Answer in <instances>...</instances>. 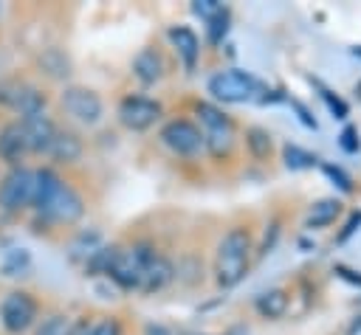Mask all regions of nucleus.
Returning a JSON list of instances; mask_svg holds the SVG:
<instances>
[{"label": "nucleus", "instance_id": "7", "mask_svg": "<svg viewBox=\"0 0 361 335\" xmlns=\"http://www.w3.org/2000/svg\"><path fill=\"white\" fill-rule=\"evenodd\" d=\"M37 312H39V304L31 293L25 290H11L3 301H0V324L6 332L11 335H20L25 332L34 321H37Z\"/></svg>", "mask_w": 361, "mask_h": 335}, {"label": "nucleus", "instance_id": "24", "mask_svg": "<svg viewBox=\"0 0 361 335\" xmlns=\"http://www.w3.org/2000/svg\"><path fill=\"white\" fill-rule=\"evenodd\" d=\"M313 84H316V90H319V96H322V101L327 104V110L333 113V118H338V121H344L347 115H350V107H347V101L341 99V96H336L330 87H324L322 82H316L313 79Z\"/></svg>", "mask_w": 361, "mask_h": 335}, {"label": "nucleus", "instance_id": "34", "mask_svg": "<svg viewBox=\"0 0 361 335\" xmlns=\"http://www.w3.org/2000/svg\"><path fill=\"white\" fill-rule=\"evenodd\" d=\"M333 273H336L338 279H344V282H350V284H358V287H361V273H358V270H353V267H347V265H336V267H333Z\"/></svg>", "mask_w": 361, "mask_h": 335}, {"label": "nucleus", "instance_id": "3", "mask_svg": "<svg viewBox=\"0 0 361 335\" xmlns=\"http://www.w3.org/2000/svg\"><path fill=\"white\" fill-rule=\"evenodd\" d=\"M206 90L212 93L214 101H223V104H243V101H251L257 99V93L262 90V84L248 73V70H237V68H228V70H217Z\"/></svg>", "mask_w": 361, "mask_h": 335}, {"label": "nucleus", "instance_id": "19", "mask_svg": "<svg viewBox=\"0 0 361 335\" xmlns=\"http://www.w3.org/2000/svg\"><path fill=\"white\" fill-rule=\"evenodd\" d=\"M243 141H245V152H248L254 160H259V163L271 160L274 138H271V132H268L265 127H257V124H254V127H245Z\"/></svg>", "mask_w": 361, "mask_h": 335}, {"label": "nucleus", "instance_id": "9", "mask_svg": "<svg viewBox=\"0 0 361 335\" xmlns=\"http://www.w3.org/2000/svg\"><path fill=\"white\" fill-rule=\"evenodd\" d=\"M39 214L45 217V220H51V222H56V225H73L76 220H82V214H85V200H82V194L73 189V186H68L65 180L54 189V194L45 200V206L39 208Z\"/></svg>", "mask_w": 361, "mask_h": 335}, {"label": "nucleus", "instance_id": "17", "mask_svg": "<svg viewBox=\"0 0 361 335\" xmlns=\"http://www.w3.org/2000/svg\"><path fill=\"white\" fill-rule=\"evenodd\" d=\"M288 307H290V296H288V290H285V287L262 290V293L254 298V310H257L262 318H268V321L282 318V315L288 312Z\"/></svg>", "mask_w": 361, "mask_h": 335}, {"label": "nucleus", "instance_id": "11", "mask_svg": "<svg viewBox=\"0 0 361 335\" xmlns=\"http://www.w3.org/2000/svg\"><path fill=\"white\" fill-rule=\"evenodd\" d=\"M166 37H169V42H172L178 59L183 62V70H186V73H195L197 59H200V37H197L189 25H169Z\"/></svg>", "mask_w": 361, "mask_h": 335}, {"label": "nucleus", "instance_id": "36", "mask_svg": "<svg viewBox=\"0 0 361 335\" xmlns=\"http://www.w3.org/2000/svg\"><path fill=\"white\" fill-rule=\"evenodd\" d=\"M144 335H172V332H169L164 324H147V327H144Z\"/></svg>", "mask_w": 361, "mask_h": 335}, {"label": "nucleus", "instance_id": "20", "mask_svg": "<svg viewBox=\"0 0 361 335\" xmlns=\"http://www.w3.org/2000/svg\"><path fill=\"white\" fill-rule=\"evenodd\" d=\"M37 62L45 70V76H51V79H68L71 76V59L62 48H45Z\"/></svg>", "mask_w": 361, "mask_h": 335}, {"label": "nucleus", "instance_id": "4", "mask_svg": "<svg viewBox=\"0 0 361 335\" xmlns=\"http://www.w3.org/2000/svg\"><path fill=\"white\" fill-rule=\"evenodd\" d=\"M152 253H155V248L149 242H133L130 248L118 245V253H116V259L107 270V279L116 282L121 290H138L144 265L149 262Z\"/></svg>", "mask_w": 361, "mask_h": 335}, {"label": "nucleus", "instance_id": "31", "mask_svg": "<svg viewBox=\"0 0 361 335\" xmlns=\"http://www.w3.org/2000/svg\"><path fill=\"white\" fill-rule=\"evenodd\" d=\"M358 228H361V211H353V214L347 217L344 228H341V231L336 234V242H347V239H350V236H353V234H355Z\"/></svg>", "mask_w": 361, "mask_h": 335}, {"label": "nucleus", "instance_id": "37", "mask_svg": "<svg viewBox=\"0 0 361 335\" xmlns=\"http://www.w3.org/2000/svg\"><path fill=\"white\" fill-rule=\"evenodd\" d=\"M350 51H353V56H358V59H361V45H353Z\"/></svg>", "mask_w": 361, "mask_h": 335}, {"label": "nucleus", "instance_id": "30", "mask_svg": "<svg viewBox=\"0 0 361 335\" xmlns=\"http://www.w3.org/2000/svg\"><path fill=\"white\" fill-rule=\"evenodd\" d=\"M217 11H223V3H217V0H195L192 3V14L200 17L203 23H209Z\"/></svg>", "mask_w": 361, "mask_h": 335}, {"label": "nucleus", "instance_id": "18", "mask_svg": "<svg viewBox=\"0 0 361 335\" xmlns=\"http://www.w3.org/2000/svg\"><path fill=\"white\" fill-rule=\"evenodd\" d=\"M28 152V141H25V132H23V124L20 121H11L0 129V158L6 160H20L23 155Z\"/></svg>", "mask_w": 361, "mask_h": 335}, {"label": "nucleus", "instance_id": "14", "mask_svg": "<svg viewBox=\"0 0 361 335\" xmlns=\"http://www.w3.org/2000/svg\"><path fill=\"white\" fill-rule=\"evenodd\" d=\"M164 70H166L164 56H161L155 48H141V51L135 53V59H133V76H135L144 87H149V84L161 82Z\"/></svg>", "mask_w": 361, "mask_h": 335}, {"label": "nucleus", "instance_id": "28", "mask_svg": "<svg viewBox=\"0 0 361 335\" xmlns=\"http://www.w3.org/2000/svg\"><path fill=\"white\" fill-rule=\"evenodd\" d=\"M338 146H341V152H347V155H355L358 149H361V135H358V127H353V124H347L341 132H338Z\"/></svg>", "mask_w": 361, "mask_h": 335}, {"label": "nucleus", "instance_id": "27", "mask_svg": "<svg viewBox=\"0 0 361 335\" xmlns=\"http://www.w3.org/2000/svg\"><path fill=\"white\" fill-rule=\"evenodd\" d=\"M322 172L333 180V186H338L344 194H350V191H355V183H353V177L341 169V166H336V163H322Z\"/></svg>", "mask_w": 361, "mask_h": 335}, {"label": "nucleus", "instance_id": "13", "mask_svg": "<svg viewBox=\"0 0 361 335\" xmlns=\"http://www.w3.org/2000/svg\"><path fill=\"white\" fill-rule=\"evenodd\" d=\"M20 124H23L25 141H28V152H48V146L56 135V124L45 113L25 115V118H20Z\"/></svg>", "mask_w": 361, "mask_h": 335}, {"label": "nucleus", "instance_id": "15", "mask_svg": "<svg viewBox=\"0 0 361 335\" xmlns=\"http://www.w3.org/2000/svg\"><path fill=\"white\" fill-rule=\"evenodd\" d=\"M341 200L338 197H322L316 203H310L307 214H305V228L307 231H322L327 225H333L341 217Z\"/></svg>", "mask_w": 361, "mask_h": 335}, {"label": "nucleus", "instance_id": "35", "mask_svg": "<svg viewBox=\"0 0 361 335\" xmlns=\"http://www.w3.org/2000/svg\"><path fill=\"white\" fill-rule=\"evenodd\" d=\"M93 324H96V321H90L87 315H85V318H76V321L68 327V335H90V332H93Z\"/></svg>", "mask_w": 361, "mask_h": 335}, {"label": "nucleus", "instance_id": "33", "mask_svg": "<svg viewBox=\"0 0 361 335\" xmlns=\"http://www.w3.org/2000/svg\"><path fill=\"white\" fill-rule=\"evenodd\" d=\"M285 101H290V107H293V110L299 113V121H302L305 127H310V129H316V118L310 115V110H307V107H305L302 101H296V99H288V96H285Z\"/></svg>", "mask_w": 361, "mask_h": 335}, {"label": "nucleus", "instance_id": "29", "mask_svg": "<svg viewBox=\"0 0 361 335\" xmlns=\"http://www.w3.org/2000/svg\"><path fill=\"white\" fill-rule=\"evenodd\" d=\"M279 231H282V222L279 220H274L271 225H265V234H262V242L257 245V251H254V256L257 259H262L271 248H274V242H276V236H279Z\"/></svg>", "mask_w": 361, "mask_h": 335}, {"label": "nucleus", "instance_id": "10", "mask_svg": "<svg viewBox=\"0 0 361 335\" xmlns=\"http://www.w3.org/2000/svg\"><path fill=\"white\" fill-rule=\"evenodd\" d=\"M34 191V172L25 166H14L0 180V208L3 211H23L31 206Z\"/></svg>", "mask_w": 361, "mask_h": 335}, {"label": "nucleus", "instance_id": "6", "mask_svg": "<svg viewBox=\"0 0 361 335\" xmlns=\"http://www.w3.org/2000/svg\"><path fill=\"white\" fill-rule=\"evenodd\" d=\"M158 138L178 158H197L203 152V135L192 118H169L161 127Z\"/></svg>", "mask_w": 361, "mask_h": 335}, {"label": "nucleus", "instance_id": "22", "mask_svg": "<svg viewBox=\"0 0 361 335\" xmlns=\"http://www.w3.org/2000/svg\"><path fill=\"white\" fill-rule=\"evenodd\" d=\"M282 160H285V166L293 169V172L310 169V166L319 163V158H316L313 152H307V149H302V146H296V144H282Z\"/></svg>", "mask_w": 361, "mask_h": 335}, {"label": "nucleus", "instance_id": "25", "mask_svg": "<svg viewBox=\"0 0 361 335\" xmlns=\"http://www.w3.org/2000/svg\"><path fill=\"white\" fill-rule=\"evenodd\" d=\"M28 267H31V256H28L25 248H14V251L6 256V262H3V273H6V276H23Z\"/></svg>", "mask_w": 361, "mask_h": 335}, {"label": "nucleus", "instance_id": "32", "mask_svg": "<svg viewBox=\"0 0 361 335\" xmlns=\"http://www.w3.org/2000/svg\"><path fill=\"white\" fill-rule=\"evenodd\" d=\"M90 335H124V332H121V324L116 318H102V321L93 324Z\"/></svg>", "mask_w": 361, "mask_h": 335}, {"label": "nucleus", "instance_id": "21", "mask_svg": "<svg viewBox=\"0 0 361 335\" xmlns=\"http://www.w3.org/2000/svg\"><path fill=\"white\" fill-rule=\"evenodd\" d=\"M116 253H118V245H99V248L85 259L87 276H107V270H110Z\"/></svg>", "mask_w": 361, "mask_h": 335}, {"label": "nucleus", "instance_id": "2", "mask_svg": "<svg viewBox=\"0 0 361 335\" xmlns=\"http://www.w3.org/2000/svg\"><path fill=\"white\" fill-rule=\"evenodd\" d=\"M195 118H197L195 124L200 127V135H203V152H209L214 160L231 158V152L237 146V127H234L231 115H226L223 107H217L212 101H197Z\"/></svg>", "mask_w": 361, "mask_h": 335}, {"label": "nucleus", "instance_id": "26", "mask_svg": "<svg viewBox=\"0 0 361 335\" xmlns=\"http://www.w3.org/2000/svg\"><path fill=\"white\" fill-rule=\"evenodd\" d=\"M68 327H71L68 315H62V312H51V315L42 318V324L37 327L34 335H68Z\"/></svg>", "mask_w": 361, "mask_h": 335}, {"label": "nucleus", "instance_id": "23", "mask_svg": "<svg viewBox=\"0 0 361 335\" xmlns=\"http://www.w3.org/2000/svg\"><path fill=\"white\" fill-rule=\"evenodd\" d=\"M228 28H231V11L223 6V11H217V14L206 23V37H209V42H212V45H220L223 37L228 34Z\"/></svg>", "mask_w": 361, "mask_h": 335}, {"label": "nucleus", "instance_id": "8", "mask_svg": "<svg viewBox=\"0 0 361 335\" xmlns=\"http://www.w3.org/2000/svg\"><path fill=\"white\" fill-rule=\"evenodd\" d=\"M118 121L121 127H127L130 132H144L149 129L161 115H164V107L161 101L149 99V96H138V93H130L118 101Z\"/></svg>", "mask_w": 361, "mask_h": 335}, {"label": "nucleus", "instance_id": "1", "mask_svg": "<svg viewBox=\"0 0 361 335\" xmlns=\"http://www.w3.org/2000/svg\"><path fill=\"white\" fill-rule=\"evenodd\" d=\"M254 259V236L248 225H231L214 245V262H212V273H214V284L223 290L237 287Z\"/></svg>", "mask_w": 361, "mask_h": 335}, {"label": "nucleus", "instance_id": "12", "mask_svg": "<svg viewBox=\"0 0 361 335\" xmlns=\"http://www.w3.org/2000/svg\"><path fill=\"white\" fill-rule=\"evenodd\" d=\"M172 279H175V265H172V259L164 256L161 251H155V253L149 256V262L144 265L138 290H141V293H158V290H164Z\"/></svg>", "mask_w": 361, "mask_h": 335}, {"label": "nucleus", "instance_id": "5", "mask_svg": "<svg viewBox=\"0 0 361 335\" xmlns=\"http://www.w3.org/2000/svg\"><path fill=\"white\" fill-rule=\"evenodd\" d=\"M59 104H62V110H65L73 121H79V124H85V127L99 124L102 115H104V101H102V96H99L93 87H85V84H68V87H62Z\"/></svg>", "mask_w": 361, "mask_h": 335}, {"label": "nucleus", "instance_id": "16", "mask_svg": "<svg viewBox=\"0 0 361 335\" xmlns=\"http://www.w3.org/2000/svg\"><path fill=\"white\" fill-rule=\"evenodd\" d=\"M45 155L54 158L56 163H76L82 158V141L71 129H56V135H54V141H51Z\"/></svg>", "mask_w": 361, "mask_h": 335}]
</instances>
